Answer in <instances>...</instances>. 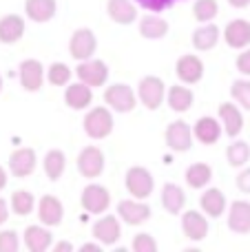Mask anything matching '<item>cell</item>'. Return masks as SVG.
Listing matches in <instances>:
<instances>
[{"mask_svg": "<svg viewBox=\"0 0 250 252\" xmlns=\"http://www.w3.org/2000/svg\"><path fill=\"white\" fill-rule=\"evenodd\" d=\"M113 113L109 106H93L82 120V128L89 137L93 139H106L113 133Z\"/></svg>", "mask_w": 250, "mask_h": 252, "instance_id": "obj_1", "label": "cell"}, {"mask_svg": "<svg viewBox=\"0 0 250 252\" xmlns=\"http://www.w3.org/2000/svg\"><path fill=\"white\" fill-rule=\"evenodd\" d=\"M166 84L157 75H146L137 84V100L142 102V106H146L149 111H157L159 106L166 102Z\"/></svg>", "mask_w": 250, "mask_h": 252, "instance_id": "obj_2", "label": "cell"}, {"mask_svg": "<svg viewBox=\"0 0 250 252\" xmlns=\"http://www.w3.org/2000/svg\"><path fill=\"white\" fill-rule=\"evenodd\" d=\"M124 184H126V190L131 192V197H135V199H149L155 188L153 175H151V170L144 168V166H131V168L126 170Z\"/></svg>", "mask_w": 250, "mask_h": 252, "instance_id": "obj_3", "label": "cell"}, {"mask_svg": "<svg viewBox=\"0 0 250 252\" xmlns=\"http://www.w3.org/2000/svg\"><path fill=\"white\" fill-rule=\"evenodd\" d=\"M104 102L111 111L118 113H131L137 106V93L133 91L128 84H111L104 91Z\"/></svg>", "mask_w": 250, "mask_h": 252, "instance_id": "obj_4", "label": "cell"}, {"mask_svg": "<svg viewBox=\"0 0 250 252\" xmlns=\"http://www.w3.org/2000/svg\"><path fill=\"white\" fill-rule=\"evenodd\" d=\"M164 139H166V146L175 153H186L193 146V128L188 122L184 120H175L166 126L164 130Z\"/></svg>", "mask_w": 250, "mask_h": 252, "instance_id": "obj_5", "label": "cell"}, {"mask_svg": "<svg viewBox=\"0 0 250 252\" xmlns=\"http://www.w3.org/2000/svg\"><path fill=\"white\" fill-rule=\"evenodd\" d=\"M97 51V38L91 29H75L73 35L69 40V53L73 60L82 62V60H89L93 58V53Z\"/></svg>", "mask_w": 250, "mask_h": 252, "instance_id": "obj_6", "label": "cell"}, {"mask_svg": "<svg viewBox=\"0 0 250 252\" xmlns=\"http://www.w3.org/2000/svg\"><path fill=\"white\" fill-rule=\"evenodd\" d=\"M80 206L91 215H104L111 206V192L100 184H91L80 195Z\"/></svg>", "mask_w": 250, "mask_h": 252, "instance_id": "obj_7", "label": "cell"}, {"mask_svg": "<svg viewBox=\"0 0 250 252\" xmlns=\"http://www.w3.org/2000/svg\"><path fill=\"white\" fill-rule=\"evenodd\" d=\"M75 75H78L80 82L89 84L91 89L104 87L106 80H109V66H106L102 60H93V58H89V60H82L78 64Z\"/></svg>", "mask_w": 250, "mask_h": 252, "instance_id": "obj_8", "label": "cell"}, {"mask_svg": "<svg viewBox=\"0 0 250 252\" xmlns=\"http://www.w3.org/2000/svg\"><path fill=\"white\" fill-rule=\"evenodd\" d=\"M75 166H78V170H80L82 177H87V179L100 177L102 170H104V153H102V148H97V146L82 148L80 155H78Z\"/></svg>", "mask_w": 250, "mask_h": 252, "instance_id": "obj_9", "label": "cell"}, {"mask_svg": "<svg viewBox=\"0 0 250 252\" xmlns=\"http://www.w3.org/2000/svg\"><path fill=\"white\" fill-rule=\"evenodd\" d=\"M118 217L128 226H140L151 219V206L144 204V199H122L118 204Z\"/></svg>", "mask_w": 250, "mask_h": 252, "instance_id": "obj_10", "label": "cell"}, {"mask_svg": "<svg viewBox=\"0 0 250 252\" xmlns=\"http://www.w3.org/2000/svg\"><path fill=\"white\" fill-rule=\"evenodd\" d=\"M175 73L180 78V82L188 84V87L190 84H197L204 78V62L195 53H184L175 62Z\"/></svg>", "mask_w": 250, "mask_h": 252, "instance_id": "obj_11", "label": "cell"}, {"mask_svg": "<svg viewBox=\"0 0 250 252\" xmlns=\"http://www.w3.org/2000/svg\"><path fill=\"white\" fill-rule=\"evenodd\" d=\"M182 232H184L186 239L190 241H202L208 237V219L206 213H199V210H186L182 215Z\"/></svg>", "mask_w": 250, "mask_h": 252, "instance_id": "obj_12", "label": "cell"}, {"mask_svg": "<svg viewBox=\"0 0 250 252\" xmlns=\"http://www.w3.org/2000/svg\"><path fill=\"white\" fill-rule=\"evenodd\" d=\"M44 78H47L44 66H42V62L35 60V58H29V60H25L20 64V84L25 91H29V93L40 91L44 84Z\"/></svg>", "mask_w": 250, "mask_h": 252, "instance_id": "obj_13", "label": "cell"}, {"mask_svg": "<svg viewBox=\"0 0 250 252\" xmlns=\"http://www.w3.org/2000/svg\"><path fill=\"white\" fill-rule=\"evenodd\" d=\"M38 219H40V223H44L49 228L60 226L62 219H64V206H62V201L53 195H42L38 201Z\"/></svg>", "mask_w": 250, "mask_h": 252, "instance_id": "obj_14", "label": "cell"}, {"mask_svg": "<svg viewBox=\"0 0 250 252\" xmlns=\"http://www.w3.org/2000/svg\"><path fill=\"white\" fill-rule=\"evenodd\" d=\"M93 237H95L100 244L104 246H113L115 241H120V235H122V226H120V217L115 215H102L91 228Z\"/></svg>", "mask_w": 250, "mask_h": 252, "instance_id": "obj_15", "label": "cell"}, {"mask_svg": "<svg viewBox=\"0 0 250 252\" xmlns=\"http://www.w3.org/2000/svg\"><path fill=\"white\" fill-rule=\"evenodd\" d=\"M35 164H38V157L33 148H18L9 155V170L13 177H29L35 170Z\"/></svg>", "mask_w": 250, "mask_h": 252, "instance_id": "obj_16", "label": "cell"}, {"mask_svg": "<svg viewBox=\"0 0 250 252\" xmlns=\"http://www.w3.org/2000/svg\"><path fill=\"white\" fill-rule=\"evenodd\" d=\"M224 40L230 49H246L250 47V22L244 18H235L226 25Z\"/></svg>", "mask_w": 250, "mask_h": 252, "instance_id": "obj_17", "label": "cell"}, {"mask_svg": "<svg viewBox=\"0 0 250 252\" xmlns=\"http://www.w3.org/2000/svg\"><path fill=\"white\" fill-rule=\"evenodd\" d=\"M219 122L224 126V133L228 137H237L244 128V115H242V109L239 104H233V102H224L219 104Z\"/></svg>", "mask_w": 250, "mask_h": 252, "instance_id": "obj_18", "label": "cell"}, {"mask_svg": "<svg viewBox=\"0 0 250 252\" xmlns=\"http://www.w3.org/2000/svg\"><path fill=\"white\" fill-rule=\"evenodd\" d=\"M22 241L29 252H44L53 246V235L49 226H27Z\"/></svg>", "mask_w": 250, "mask_h": 252, "instance_id": "obj_19", "label": "cell"}, {"mask_svg": "<svg viewBox=\"0 0 250 252\" xmlns=\"http://www.w3.org/2000/svg\"><path fill=\"white\" fill-rule=\"evenodd\" d=\"M221 133H224V126H221L219 120L215 118H208V115H204V118H199L197 122H195V128H193V135L197 142L206 144V146H213V144L219 142Z\"/></svg>", "mask_w": 250, "mask_h": 252, "instance_id": "obj_20", "label": "cell"}, {"mask_svg": "<svg viewBox=\"0 0 250 252\" xmlns=\"http://www.w3.org/2000/svg\"><path fill=\"white\" fill-rule=\"evenodd\" d=\"M93 102V91L89 84L84 82H75V84H66L64 89V104L73 111H84L89 109V104Z\"/></svg>", "mask_w": 250, "mask_h": 252, "instance_id": "obj_21", "label": "cell"}, {"mask_svg": "<svg viewBox=\"0 0 250 252\" xmlns=\"http://www.w3.org/2000/svg\"><path fill=\"white\" fill-rule=\"evenodd\" d=\"M25 18L18 13H7L0 18V42L2 44H16L25 35Z\"/></svg>", "mask_w": 250, "mask_h": 252, "instance_id": "obj_22", "label": "cell"}, {"mask_svg": "<svg viewBox=\"0 0 250 252\" xmlns=\"http://www.w3.org/2000/svg\"><path fill=\"white\" fill-rule=\"evenodd\" d=\"M228 228L233 232H237V235H248L250 232V201L237 199L230 204Z\"/></svg>", "mask_w": 250, "mask_h": 252, "instance_id": "obj_23", "label": "cell"}, {"mask_svg": "<svg viewBox=\"0 0 250 252\" xmlns=\"http://www.w3.org/2000/svg\"><path fill=\"white\" fill-rule=\"evenodd\" d=\"M106 13L115 25H133L137 20V7L133 4V0H109Z\"/></svg>", "mask_w": 250, "mask_h": 252, "instance_id": "obj_24", "label": "cell"}, {"mask_svg": "<svg viewBox=\"0 0 250 252\" xmlns=\"http://www.w3.org/2000/svg\"><path fill=\"white\" fill-rule=\"evenodd\" d=\"M199 206H202V213H206V217L217 219L226 213L228 201H226V195L219 188H206L204 195L199 197Z\"/></svg>", "mask_w": 250, "mask_h": 252, "instance_id": "obj_25", "label": "cell"}, {"mask_svg": "<svg viewBox=\"0 0 250 252\" xmlns=\"http://www.w3.org/2000/svg\"><path fill=\"white\" fill-rule=\"evenodd\" d=\"M193 102H195V95L188 84H175V87H171L166 91V104L175 113H186L193 106Z\"/></svg>", "mask_w": 250, "mask_h": 252, "instance_id": "obj_26", "label": "cell"}, {"mask_svg": "<svg viewBox=\"0 0 250 252\" xmlns=\"http://www.w3.org/2000/svg\"><path fill=\"white\" fill-rule=\"evenodd\" d=\"M162 206H164V210H166L168 215H180L182 210H184V206H186L184 188H180L177 184H173V182L164 184V188H162Z\"/></svg>", "mask_w": 250, "mask_h": 252, "instance_id": "obj_27", "label": "cell"}, {"mask_svg": "<svg viewBox=\"0 0 250 252\" xmlns=\"http://www.w3.org/2000/svg\"><path fill=\"white\" fill-rule=\"evenodd\" d=\"M58 2L56 0H25V13L33 22H49L56 16Z\"/></svg>", "mask_w": 250, "mask_h": 252, "instance_id": "obj_28", "label": "cell"}, {"mask_svg": "<svg viewBox=\"0 0 250 252\" xmlns=\"http://www.w3.org/2000/svg\"><path fill=\"white\" fill-rule=\"evenodd\" d=\"M190 40H193V47L197 51H211L219 42V27L211 25V22H204L199 29L193 31V38Z\"/></svg>", "mask_w": 250, "mask_h": 252, "instance_id": "obj_29", "label": "cell"}, {"mask_svg": "<svg viewBox=\"0 0 250 252\" xmlns=\"http://www.w3.org/2000/svg\"><path fill=\"white\" fill-rule=\"evenodd\" d=\"M168 33V22L155 13H146L140 20V35L146 40H159Z\"/></svg>", "mask_w": 250, "mask_h": 252, "instance_id": "obj_30", "label": "cell"}, {"mask_svg": "<svg viewBox=\"0 0 250 252\" xmlns=\"http://www.w3.org/2000/svg\"><path fill=\"white\" fill-rule=\"evenodd\" d=\"M211 179H213V168L206 161H195V164H190L188 170H186V184H188L190 188H195V190L206 188L208 184H211Z\"/></svg>", "mask_w": 250, "mask_h": 252, "instance_id": "obj_31", "label": "cell"}, {"mask_svg": "<svg viewBox=\"0 0 250 252\" xmlns=\"http://www.w3.org/2000/svg\"><path fill=\"white\" fill-rule=\"evenodd\" d=\"M44 175H47L51 182H58V179L62 177V173H64L66 168V157L64 153L60 151V148H53V151H49L47 155H44Z\"/></svg>", "mask_w": 250, "mask_h": 252, "instance_id": "obj_32", "label": "cell"}, {"mask_svg": "<svg viewBox=\"0 0 250 252\" xmlns=\"http://www.w3.org/2000/svg\"><path fill=\"white\" fill-rule=\"evenodd\" d=\"M226 159H228V164L233 168H242L250 159V146L246 142H242V139H237V142H233L226 148Z\"/></svg>", "mask_w": 250, "mask_h": 252, "instance_id": "obj_33", "label": "cell"}, {"mask_svg": "<svg viewBox=\"0 0 250 252\" xmlns=\"http://www.w3.org/2000/svg\"><path fill=\"white\" fill-rule=\"evenodd\" d=\"M35 208V197L29 190H16L11 195V210L18 217H27Z\"/></svg>", "mask_w": 250, "mask_h": 252, "instance_id": "obj_34", "label": "cell"}, {"mask_svg": "<svg viewBox=\"0 0 250 252\" xmlns=\"http://www.w3.org/2000/svg\"><path fill=\"white\" fill-rule=\"evenodd\" d=\"M219 13V2L217 0H195L193 4V18L197 22H211Z\"/></svg>", "mask_w": 250, "mask_h": 252, "instance_id": "obj_35", "label": "cell"}, {"mask_svg": "<svg viewBox=\"0 0 250 252\" xmlns=\"http://www.w3.org/2000/svg\"><path fill=\"white\" fill-rule=\"evenodd\" d=\"M47 80L51 87H66L71 80V69L64 62H53L47 71Z\"/></svg>", "mask_w": 250, "mask_h": 252, "instance_id": "obj_36", "label": "cell"}, {"mask_svg": "<svg viewBox=\"0 0 250 252\" xmlns=\"http://www.w3.org/2000/svg\"><path fill=\"white\" fill-rule=\"evenodd\" d=\"M230 95L242 109L250 111V80H237L230 87Z\"/></svg>", "mask_w": 250, "mask_h": 252, "instance_id": "obj_37", "label": "cell"}, {"mask_svg": "<svg viewBox=\"0 0 250 252\" xmlns=\"http://www.w3.org/2000/svg\"><path fill=\"white\" fill-rule=\"evenodd\" d=\"M133 250L135 252H155L157 250V241L153 239V235L140 232V235L133 237Z\"/></svg>", "mask_w": 250, "mask_h": 252, "instance_id": "obj_38", "label": "cell"}, {"mask_svg": "<svg viewBox=\"0 0 250 252\" xmlns=\"http://www.w3.org/2000/svg\"><path fill=\"white\" fill-rule=\"evenodd\" d=\"M18 248H20V239H18L16 230L0 232V252H16Z\"/></svg>", "mask_w": 250, "mask_h": 252, "instance_id": "obj_39", "label": "cell"}, {"mask_svg": "<svg viewBox=\"0 0 250 252\" xmlns=\"http://www.w3.org/2000/svg\"><path fill=\"white\" fill-rule=\"evenodd\" d=\"M140 7L149 9V11H164V9H168L173 2H177V0H135Z\"/></svg>", "mask_w": 250, "mask_h": 252, "instance_id": "obj_40", "label": "cell"}, {"mask_svg": "<svg viewBox=\"0 0 250 252\" xmlns=\"http://www.w3.org/2000/svg\"><path fill=\"white\" fill-rule=\"evenodd\" d=\"M235 64H237V71L242 75H248L250 78V47L244 49L242 53L237 56V60H235Z\"/></svg>", "mask_w": 250, "mask_h": 252, "instance_id": "obj_41", "label": "cell"}, {"mask_svg": "<svg viewBox=\"0 0 250 252\" xmlns=\"http://www.w3.org/2000/svg\"><path fill=\"white\" fill-rule=\"evenodd\" d=\"M235 184H237V190L244 192V195H250V168L242 170V173L237 175V179H235Z\"/></svg>", "mask_w": 250, "mask_h": 252, "instance_id": "obj_42", "label": "cell"}, {"mask_svg": "<svg viewBox=\"0 0 250 252\" xmlns=\"http://www.w3.org/2000/svg\"><path fill=\"white\" fill-rule=\"evenodd\" d=\"M53 250L56 252H73V244H71V241H58V244L53 246Z\"/></svg>", "mask_w": 250, "mask_h": 252, "instance_id": "obj_43", "label": "cell"}, {"mask_svg": "<svg viewBox=\"0 0 250 252\" xmlns=\"http://www.w3.org/2000/svg\"><path fill=\"white\" fill-rule=\"evenodd\" d=\"M80 252H102V246H97V244H82V246H80Z\"/></svg>", "mask_w": 250, "mask_h": 252, "instance_id": "obj_44", "label": "cell"}, {"mask_svg": "<svg viewBox=\"0 0 250 252\" xmlns=\"http://www.w3.org/2000/svg\"><path fill=\"white\" fill-rule=\"evenodd\" d=\"M7 217H9V206L4 204L2 199H0V223L7 221Z\"/></svg>", "mask_w": 250, "mask_h": 252, "instance_id": "obj_45", "label": "cell"}, {"mask_svg": "<svg viewBox=\"0 0 250 252\" xmlns=\"http://www.w3.org/2000/svg\"><path fill=\"white\" fill-rule=\"evenodd\" d=\"M228 4L235 7V9H246L250 4V0H228Z\"/></svg>", "mask_w": 250, "mask_h": 252, "instance_id": "obj_46", "label": "cell"}, {"mask_svg": "<svg viewBox=\"0 0 250 252\" xmlns=\"http://www.w3.org/2000/svg\"><path fill=\"white\" fill-rule=\"evenodd\" d=\"M4 186H7V170L0 166V190H2Z\"/></svg>", "mask_w": 250, "mask_h": 252, "instance_id": "obj_47", "label": "cell"}, {"mask_svg": "<svg viewBox=\"0 0 250 252\" xmlns=\"http://www.w3.org/2000/svg\"><path fill=\"white\" fill-rule=\"evenodd\" d=\"M0 91H2V78H0Z\"/></svg>", "mask_w": 250, "mask_h": 252, "instance_id": "obj_48", "label": "cell"}]
</instances>
